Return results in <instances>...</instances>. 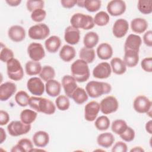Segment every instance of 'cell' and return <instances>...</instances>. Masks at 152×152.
<instances>
[{"instance_id": "obj_18", "label": "cell", "mask_w": 152, "mask_h": 152, "mask_svg": "<svg viewBox=\"0 0 152 152\" xmlns=\"http://www.w3.org/2000/svg\"><path fill=\"white\" fill-rule=\"evenodd\" d=\"M62 86L66 96L70 98L74 91L78 87L77 81L70 75H65L62 77Z\"/></svg>"}, {"instance_id": "obj_37", "label": "cell", "mask_w": 152, "mask_h": 152, "mask_svg": "<svg viewBox=\"0 0 152 152\" xmlns=\"http://www.w3.org/2000/svg\"><path fill=\"white\" fill-rule=\"evenodd\" d=\"M128 125L123 119H116L112 122L111 129L113 132L117 135H121L127 128Z\"/></svg>"}, {"instance_id": "obj_10", "label": "cell", "mask_w": 152, "mask_h": 152, "mask_svg": "<svg viewBox=\"0 0 152 152\" xmlns=\"http://www.w3.org/2000/svg\"><path fill=\"white\" fill-rule=\"evenodd\" d=\"M27 88L33 95L40 96L45 90V85L41 78L34 77L27 81Z\"/></svg>"}, {"instance_id": "obj_50", "label": "cell", "mask_w": 152, "mask_h": 152, "mask_svg": "<svg viewBox=\"0 0 152 152\" xmlns=\"http://www.w3.org/2000/svg\"><path fill=\"white\" fill-rule=\"evenodd\" d=\"M10 121V115L5 110H1L0 111V125L1 126L7 125Z\"/></svg>"}, {"instance_id": "obj_7", "label": "cell", "mask_w": 152, "mask_h": 152, "mask_svg": "<svg viewBox=\"0 0 152 152\" xmlns=\"http://www.w3.org/2000/svg\"><path fill=\"white\" fill-rule=\"evenodd\" d=\"M152 103L145 96H137L134 100L133 107L134 110L139 113H147L151 117Z\"/></svg>"}, {"instance_id": "obj_30", "label": "cell", "mask_w": 152, "mask_h": 152, "mask_svg": "<svg viewBox=\"0 0 152 152\" xmlns=\"http://www.w3.org/2000/svg\"><path fill=\"white\" fill-rule=\"evenodd\" d=\"M110 65L112 71L117 75H122L126 71V66L124 61L118 57H115L112 59Z\"/></svg>"}, {"instance_id": "obj_39", "label": "cell", "mask_w": 152, "mask_h": 152, "mask_svg": "<svg viewBox=\"0 0 152 152\" xmlns=\"http://www.w3.org/2000/svg\"><path fill=\"white\" fill-rule=\"evenodd\" d=\"M55 104L60 110L65 111L68 110L70 106V102L68 97L65 95H59L55 100Z\"/></svg>"}, {"instance_id": "obj_2", "label": "cell", "mask_w": 152, "mask_h": 152, "mask_svg": "<svg viewBox=\"0 0 152 152\" xmlns=\"http://www.w3.org/2000/svg\"><path fill=\"white\" fill-rule=\"evenodd\" d=\"M72 76L77 82L84 83L90 77V69L88 64L82 59H77L71 65Z\"/></svg>"}, {"instance_id": "obj_51", "label": "cell", "mask_w": 152, "mask_h": 152, "mask_svg": "<svg viewBox=\"0 0 152 152\" xmlns=\"http://www.w3.org/2000/svg\"><path fill=\"white\" fill-rule=\"evenodd\" d=\"M143 42L144 44L148 46H152V31L151 30H148L146 31L143 36Z\"/></svg>"}, {"instance_id": "obj_3", "label": "cell", "mask_w": 152, "mask_h": 152, "mask_svg": "<svg viewBox=\"0 0 152 152\" xmlns=\"http://www.w3.org/2000/svg\"><path fill=\"white\" fill-rule=\"evenodd\" d=\"M112 90L110 84L107 83L90 81L86 86V91L91 98H97L103 94L109 93Z\"/></svg>"}, {"instance_id": "obj_6", "label": "cell", "mask_w": 152, "mask_h": 152, "mask_svg": "<svg viewBox=\"0 0 152 152\" xmlns=\"http://www.w3.org/2000/svg\"><path fill=\"white\" fill-rule=\"evenodd\" d=\"M28 36L34 40H43L50 34L49 27L44 23H38L31 26L28 29Z\"/></svg>"}, {"instance_id": "obj_28", "label": "cell", "mask_w": 152, "mask_h": 152, "mask_svg": "<svg viewBox=\"0 0 152 152\" xmlns=\"http://www.w3.org/2000/svg\"><path fill=\"white\" fill-rule=\"evenodd\" d=\"M148 26V22L142 18H135L131 22L132 31L138 34L144 33L147 30Z\"/></svg>"}, {"instance_id": "obj_19", "label": "cell", "mask_w": 152, "mask_h": 152, "mask_svg": "<svg viewBox=\"0 0 152 152\" xmlns=\"http://www.w3.org/2000/svg\"><path fill=\"white\" fill-rule=\"evenodd\" d=\"M9 38L14 42H20L26 37L24 28L19 25H14L10 27L8 31Z\"/></svg>"}, {"instance_id": "obj_27", "label": "cell", "mask_w": 152, "mask_h": 152, "mask_svg": "<svg viewBox=\"0 0 152 152\" xmlns=\"http://www.w3.org/2000/svg\"><path fill=\"white\" fill-rule=\"evenodd\" d=\"M76 51L74 47L69 45H64L59 51V57L64 62H69L75 56Z\"/></svg>"}, {"instance_id": "obj_22", "label": "cell", "mask_w": 152, "mask_h": 152, "mask_svg": "<svg viewBox=\"0 0 152 152\" xmlns=\"http://www.w3.org/2000/svg\"><path fill=\"white\" fill-rule=\"evenodd\" d=\"M33 144L37 147L43 148L46 147L49 142V135L44 131L36 132L32 137Z\"/></svg>"}, {"instance_id": "obj_54", "label": "cell", "mask_w": 152, "mask_h": 152, "mask_svg": "<svg viewBox=\"0 0 152 152\" xmlns=\"http://www.w3.org/2000/svg\"><path fill=\"white\" fill-rule=\"evenodd\" d=\"M145 128L146 131L148 134H151V133H152V121L151 120H150L149 121H148L146 123L145 126Z\"/></svg>"}, {"instance_id": "obj_11", "label": "cell", "mask_w": 152, "mask_h": 152, "mask_svg": "<svg viewBox=\"0 0 152 152\" xmlns=\"http://www.w3.org/2000/svg\"><path fill=\"white\" fill-rule=\"evenodd\" d=\"M27 53L31 61L36 62H39L45 56V49L39 43H31L27 48Z\"/></svg>"}, {"instance_id": "obj_42", "label": "cell", "mask_w": 152, "mask_h": 152, "mask_svg": "<svg viewBox=\"0 0 152 152\" xmlns=\"http://www.w3.org/2000/svg\"><path fill=\"white\" fill-rule=\"evenodd\" d=\"M30 96L27 93L23 90L18 91L15 95V101L21 107H26L28 104Z\"/></svg>"}, {"instance_id": "obj_5", "label": "cell", "mask_w": 152, "mask_h": 152, "mask_svg": "<svg viewBox=\"0 0 152 152\" xmlns=\"http://www.w3.org/2000/svg\"><path fill=\"white\" fill-rule=\"evenodd\" d=\"M7 72L10 79L20 81L24 77V71L20 62L14 58L7 62Z\"/></svg>"}, {"instance_id": "obj_9", "label": "cell", "mask_w": 152, "mask_h": 152, "mask_svg": "<svg viewBox=\"0 0 152 152\" xmlns=\"http://www.w3.org/2000/svg\"><path fill=\"white\" fill-rule=\"evenodd\" d=\"M100 110L104 115L115 112L119 107L117 99L113 96H109L103 99L100 103Z\"/></svg>"}, {"instance_id": "obj_56", "label": "cell", "mask_w": 152, "mask_h": 152, "mask_svg": "<svg viewBox=\"0 0 152 152\" xmlns=\"http://www.w3.org/2000/svg\"><path fill=\"white\" fill-rule=\"evenodd\" d=\"M131 152H144V150L140 146H137V147H134V148H132L131 150Z\"/></svg>"}, {"instance_id": "obj_13", "label": "cell", "mask_w": 152, "mask_h": 152, "mask_svg": "<svg viewBox=\"0 0 152 152\" xmlns=\"http://www.w3.org/2000/svg\"><path fill=\"white\" fill-rule=\"evenodd\" d=\"M112 73L110 64L107 62H102L97 64L93 70V75L98 79H106L109 77Z\"/></svg>"}, {"instance_id": "obj_43", "label": "cell", "mask_w": 152, "mask_h": 152, "mask_svg": "<svg viewBox=\"0 0 152 152\" xmlns=\"http://www.w3.org/2000/svg\"><path fill=\"white\" fill-rule=\"evenodd\" d=\"M102 2L99 0H84V8L88 12H94L100 8Z\"/></svg>"}, {"instance_id": "obj_52", "label": "cell", "mask_w": 152, "mask_h": 152, "mask_svg": "<svg viewBox=\"0 0 152 152\" xmlns=\"http://www.w3.org/2000/svg\"><path fill=\"white\" fill-rule=\"evenodd\" d=\"M77 1L76 0H62L61 1V4L64 8H71L77 5Z\"/></svg>"}, {"instance_id": "obj_57", "label": "cell", "mask_w": 152, "mask_h": 152, "mask_svg": "<svg viewBox=\"0 0 152 152\" xmlns=\"http://www.w3.org/2000/svg\"><path fill=\"white\" fill-rule=\"evenodd\" d=\"M84 0L77 1V5L79 7L84 8Z\"/></svg>"}, {"instance_id": "obj_31", "label": "cell", "mask_w": 152, "mask_h": 152, "mask_svg": "<svg viewBox=\"0 0 152 152\" xmlns=\"http://www.w3.org/2000/svg\"><path fill=\"white\" fill-rule=\"evenodd\" d=\"M99 40V35L94 31L87 33L83 38L84 47L88 49H93L98 43Z\"/></svg>"}, {"instance_id": "obj_8", "label": "cell", "mask_w": 152, "mask_h": 152, "mask_svg": "<svg viewBox=\"0 0 152 152\" xmlns=\"http://www.w3.org/2000/svg\"><path fill=\"white\" fill-rule=\"evenodd\" d=\"M31 129V125H28L20 121H13L7 126L9 134L12 137H18L28 133Z\"/></svg>"}, {"instance_id": "obj_16", "label": "cell", "mask_w": 152, "mask_h": 152, "mask_svg": "<svg viewBox=\"0 0 152 152\" xmlns=\"http://www.w3.org/2000/svg\"><path fill=\"white\" fill-rule=\"evenodd\" d=\"M65 41L71 45H77L80 39V30L74 28L72 26H68L64 32Z\"/></svg>"}, {"instance_id": "obj_53", "label": "cell", "mask_w": 152, "mask_h": 152, "mask_svg": "<svg viewBox=\"0 0 152 152\" xmlns=\"http://www.w3.org/2000/svg\"><path fill=\"white\" fill-rule=\"evenodd\" d=\"M9 6L11 7H17L20 4L21 2V0H7L5 1Z\"/></svg>"}, {"instance_id": "obj_40", "label": "cell", "mask_w": 152, "mask_h": 152, "mask_svg": "<svg viewBox=\"0 0 152 152\" xmlns=\"http://www.w3.org/2000/svg\"><path fill=\"white\" fill-rule=\"evenodd\" d=\"M137 8L142 14H150L152 12V1L139 0L137 3Z\"/></svg>"}, {"instance_id": "obj_38", "label": "cell", "mask_w": 152, "mask_h": 152, "mask_svg": "<svg viewBox=\"0 0 152 152\" xmlns=\"http://www.w3.org/2000/svg\"><path fill=\"white\" fill-rule=\"evenodd\" d=\"M93 19L94 24L98 26H104L108 24L110 20L109 14L103 11L98 12Z\"/></svg>"}, {"instance_id": "obj_35", "label": "cell", "mask_w": 152, "mask_h": 152, "mask_svg": "<svg viewBox=\"0 0 152 152\" xmlns=\"http://www.w3.org/2000/svg\"><path fill=\"white\" fill-rule=\"evenodd\" d=\"M79 57L80 59L83 60L88 64H91L95 59V51L93 49H88L86 47H83L79 52Z\"/></svg>"}, {"instance_id": "obj_25", "label": "cell", "mask_w": 152, "mask_h": 152, "mask_svg": "<svg viewBox=\"0 0 152 152\" xmlns=\"http://www.w3.org/2000/svg\"><path fill=\"white\" fill-rule=\"evenodd\" d=\"M33 148V142L28 138L20 139L17 144L13 146L11 150V152H30Z\"/></svg>"}, {"instance_id": "obj_46", "label": "cell", "mask_w": 152, "mask_h": 152, "mask_svg": "<svg viewBox=\"0 0 152 152\" xmlns=\"http://www.w3.org/2000/svg\"><path fill=\"white\" fill-rule=\"evenodd\" d=\"M45 2L42 0L33 1L28 0L26 2V7L28 11L32 12L37 9H43L44 7Z\"/></svg>"}, {"instance_id": "obj_12", "label": "cell", "mask_w": 152, "mask_h": 152, "mask_svg": "<svg viewBox=\"0 0 152 152\" xmlns=\"http://www.w3.org/2000/svg\"><path fill=\"white\" fill-rule=\"evenodd\" d=\"M126 6L125 1L122 0H112L108 2L106 9L108 13L114 17L123 14L126 11Z\"/></svg>"}, {"instance_id": "obj_29", "label": "cell", "mask_w": 152, "mask_h": 152, "mask_svg": "<svg viewBox=\"0 0 152 152\" xmlns=\"http://www.w3.org/2000/svg\"><path fill=\"white\" fill-rule=\"evenodd\" d=\"M115 141V137L110 132L102 133L97 137V144L103 148H107L112 145Z\"/></svg>"}, {"instance_id": "obj_17", "label": "cell", "mask_w": 152, "mask_h": 152, "mask_svg": "<svg viewBox=\"0 0 152 152\" xmlns=\"http://www.w3.org/2000/svg\"><path fill=\"white\" fill-rule=\"evenodd\" d=\"M16 85L12 82L7 81L0 86V100L2 102L8 100L16 91Z\"/></svg>"}, {"instance_id": "obj_26", "label": "cell", "mask_w": 152, "mask_h": 152, "mask_svg": "<svg viewBox=\"0 0 152 152\" xmlns=\"http://www.w3.org/2000/svg\"><path fill=\"white\" fill-rule=\"evenodd\" d=\"M61 45V40L57 36H52L45 42L46 49L50 53H56Z\"/></svg>"}, {"instance_id": "obj_49", "label": "cell", "mask_w": 152, "mask_h": 152, "mask_svg": "<svg viewBox=\"0 0 152 152\" xmlns=\"http://www.w3.org/2000/svg\"><path fill=\"white\" fill-rule=\"evenodd\" d=\"M127 150V145L122 141L116 142L112 148V152H126Z\"/></svg>"}, {"instance_id": "obj_14", "label": "cell", "mask_w": 152, "mask_h": 152, "mask_svg": "<svg viewBox=\"0 0 152 152\" xmlns=\"http://www.w3.org/2000/svg\"><path fill=\"white\" fill-rule=\"evenodd\" d=\"M100 111V104L96 101H91L84 107V118L88 122L95 121Z\"/></svg>"}, {"instance_id": "obj_4", "label": "cell", "mask_w": 152, "mask_h": 152, "mask_svg": "<svg viewBox=\"0 0 152 152\" xmlns=\"http://www.w3.org/2000/svg\"><path fill=\"white\" fill-rule=\"evenodd\" d=\"M70 23L74 28L84 30L91 29L95 25L94 19L91 15L79 12L74 14L71 17Z\"/></svg>"}, {"instance_id": "obj_44", "label": "cell", "mask_w": 152, "mask_h": 152, "mask_svg": "<svg viewBox=\"0 0 152 152\" xmlns=\"http://www.w3.org/2000/svg\"><path fill=\"white\" fill-rule=\"evenodd\" d=\"M14 58L12 50L6 46L3 47L1 45V50L0 52V60L3 62H7Z\"/></svg>"}, {"instance_id": "obj_45", "label": "cell", "mask_w": 152, "mask_h": 152, "mask_svg": "<svg viewBox=\"0 0 152 152\" xmlns=\"http://www.w3.org/2000/svg\"><path fill=\"white\" fill-rule=\"evenodd\" d=\"M46 16V12L43 9H37L31 13V20L36 23L43 21Z\"/></svg>"}, {"instance_id": "obj_55", "label": "cell", "mask_w": 152, "mask_h": 152, "mask_svg": "<svg viewBox=\"0 0 152 152\" xmlns=\"http://www.w3.org/2000/svg\"><path fill=\"white\" fill-rule=\"evenodd\" d=\"M0 130H1V140H0V143L2 144L6 140L7 135H6L5 131L3 129V128H0Z\"/></svg>"}, {"instance_id": "obj_33", "label": "cell", "mask_w": 152, "mask_h": 152, "mask_svg": "<svg viewBox=\"0 0 152 152\" xmlns=\"http://www.w3.org/2000/svg\"><path fill=\"white\" fill-rule=\"evenodd\" d=\"M42 68V67L40 63L34 61H28L25 65L26 72L30 76L39 74Z\"/></svg>"}, {"instance_id": "obj_1", "label": "cell", "mask_w": 152, "mask_h": 152, "mask_svg": "<svg viewBox=\"0 0 152 152\" xmlns=\"http://www.w3.org/2000/svg\"><path fill=\"white\" fill-rule=\"evenodd\" d=\"M28 105L36 112L46 115H52L56 111V106L54 103L50 100L45 97H30Z\"/></svg>"}, {"instance_id": "obj_24", "label": "cell", "mask_w": 152, "mask_h": 152, "mask_svg": "<svg viewBox=\"0 0 152 152\" xmlns=\"http://www.w3.org/2000/svg\"><path fill=\"white\" fill-rule=\"evenodd\" d=\"M98 57L102 60L109 59L113 55V49L110 45L107 43L100 44L96 49Z\"/></svg>"}, {"instance_id": "obj_21", "label": "cell", "mask_w": 152, "mask_h": 152, "mask_svg": "<svg viewBox=\"0 0 152 152\" xmlns=\"http://www.w3.org/2000/svg\"><path fill=\"white\" fill-rule=\"evenodd\" d=\"M124 62L126 66L133 68L135 66L139 61V52L133 50H124Z\"/></svg>"}, {"instance_id": "obj_48", "label": "cell", "mask_w": 152, "mask_h": 152, "mask_svg": "<svg viewBox=\"0 0 152 152\" xmlns=\"http://www.w3.org/2000/svg\"><path fill=\"white\" fill-rule=\"evenodd\" d=\"M141 66L142 69L147 72H152V58L147 57L144 58L141 62Z\"/></svg>"}, {"instance_id": "obj_15", "label": "cell", "mask_w": 152, "mask_h": 152, "mask_svg": "<svg viewBox=\"0 0 152 152\" xmlns=\"http://www.w3.org/2000/svg\"><path fill=\"white\" fill-rule=\"evenodd\" d=\"M129 30L128 22L124 18H119L115 21L112 27V33L117 38H122L125 36Z\"/></svg>"}, {"instance_id": "obj_41", "label": "cell", "mask_w": 152, "mask_h": 152, "mask_svg": "<svg viewBox=\"0 0 152 152\" xmlns=\"http://www.w3.org/2000/svg\"><path fill=\"white\" fill-rule=\"evenodd\" d=\"M94 125L99 131H106L110 126V120L106 116H100L96 119Z\"/></svg>"}, {"instance_id": "obj_36", "label": "cell", "mask_w": 152, "mask_h": 152, "mask_svg": "<svg viewBox=\"0 0 152 152\" xmlns=\"http://www.w3.org/2000/svg\"><path fill=\"white\" fill-rule=\"evenodd\" d=\"M55 71L52 66L45 65L42 67L39 76L42 80L47 82L50 80L53 79L55 77Z\"/></svg>"}, {"instance_id": "obj_47", "label": "cell", "mask_w": 152, "mask_h": 152, "mask_svg": "<svg viewBox=\"0 0 152 152\" xmlns=\"http://www.w3.org/2000/svg\"><path fill=\"white\" fill-rule=\"evenodd\" d=\"M119 136L124 141L131 142L134 140L135 136V133L134 130L131 127L128 126L125 131L122 134L119 135Z\"/></svg>"}, {"instance_id": "obj_32", "label": "cell", "mask_w": 152, "mask_h": 152, "mask_svg": "<svg viewBox=\"0 0 152 152\" xmlns=\"http://www.w3.org/2000/svg\"><path fill=\"white\" fill-rule=\"evenodd\" d=\"M88 96L86 90L78 87L74 91L71 96V98L78 104L84 103L88 100Z\"/></svg>"}, {"instance_id": "obj_34", "label": "cell", "mask_w": 152, "mask_h": 152, "mask_svg": "<svg viewBox=\"0 0 152 152\" xmlns=\"http://www.w3.org/2000/svg\"><path fill=\"white\" fill-rule=\"evenodd\" d=\"M37 116V113L36 112L28 109L23 110L20 115L21 121L28 125H31L36 120Z\"/></svg>"}, {"instance_id": "obj_23", "label": "cell", "mask_w": 152, "mask_h": 152, "mask_svg": "<svg viewBox=\"0 0 152 152\" xmlns=\"http://www.w3.org/2000/svg\"><path fill=\"white\" fill-rule=\"evenodd\" d=\"M45 90L49 96L53 97H57L61 93V85L56 80H50L45 84Z\"/></svg>"}, {"instance_id": "obj_20", "label": "cell", "mask_w": 152, "mask_h": 152, "mask_svg": "<svg viewBox=\"0 0 152 152\" xmlns=\"http://www.w3.org/2000/svg\"><path fill=\"white\" fill-rule=\"evenodd\" d=\"M141 43L142 39L140 36L135 34H130L125 40L124 50L129 49L139 52Z\"/></svg>"}]
</instances>
